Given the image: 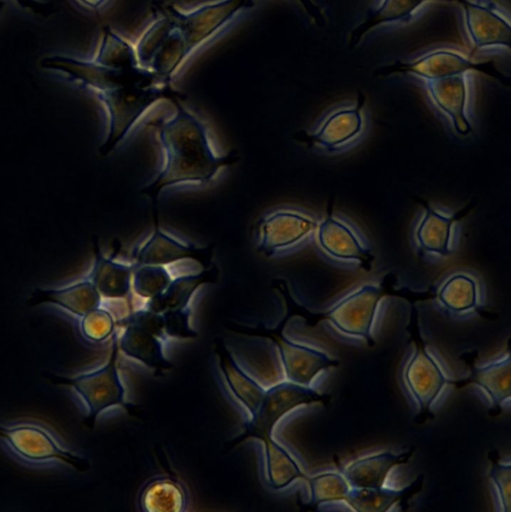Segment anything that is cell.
<instances>
[{
	"label": "cell",
	"instance_id": "6da1fadb",
	"mask_svg": "<svg viewBox=\"0 0 511 512\" xmlns=\"http://www.w3.org/2000/svg\"><path fill=\"white\" fill-rule=\"evenodd\" d=\"M175 113L169 119L153 118L147 126L155 129L164 152V163L154 180L141 189L150 198L153 211L161 191L182 183L211 182L219 170L239 160L237 150L217 155L210 143L203 122L187 110L179 99L172 101Z\"/></svg>",
	"mask_w": 511,
	"mask_h": 512
},
{
	"label": "cell",
	"instance_id": "7a4b0ae2",
	"mask_svg": "<svg viewBox=\"0 0 511 512\" xmlns=\"http://www.w3.org/2000/svg\"><path fill=\"white\" fill-rule=\"evenodd\" d=\"M108 116V129L99 146L102 156L110 154L128 135L138 120L160 100L179 99L169 83L156 74L97 93Z\"/></svg>",
	"mask_w": 511,
	"mask_h": 512
},
{
	"label": "cell",
	"instance_id": "3957f363",
	"mask_svg": "<svg viewBox=\"0 0 511 512\" xmlns=\"http://www.w3.org/2000/svg\"><path fill=\"white\" fill-rule=\"evenodd\" d=\"M111 351L108 361L100 368L78 374L64 376L47 372L45 378L54 385L71 388L87 408L85 424L93 427L98 416L114 406L127 407L125 388L118 371V334L111 337Z\"/></svg>",
	"mask_w": 511,
	"mask_h": 512
},
{
	"label": "cell",
	"instance_id": "277c9868",
	"mask_svg": "<svg viewBox=\"0 0 511 512\" xmlns=\"http://www.w3.org/2000/svg\"><path fill=\"white\" fill-rule=\"evenodd\" d=\"M0 441L17 458L25 462H57L78 472H87L90 469V462L86 457L63 446L50 430L38 423H0Z\"/></svg>",
	"mask_w": 511,
	"mask_h": 512
},
{
	"label": "cell",
	"instance_id": "5b68a950",
	"mask_svg": "<svg viewBox=\"0 0 511 512\" xmlns=\"http://www.w3.org/2000/svg\"><path fill=\"white\" fill-rule=\"evenodd\" d=\"M153 9L154 20L140 37L135 50L142 67L170 84L189 54L174 21L157 6Z\"/></svg>",
	"mask_w": 511,
	"mask_h": 512
},
{
	"label": "cell",
	"instance_id": "8992f818",
	"mask_svg": "<svg viewBox=\"0 0 511 512\" xmlns=\"http://www.w3.org/2000/svg\"><path fill=\"white\" fill-rule=\"evenodd\" d=\"M253 5L254 0H219L189 12L180 11L166 3L156 6L174 21L190 56L233 21L238 14L252 8Z\"/></svg>",
	"mask_w": 511,
	"mask_h": 512
},
{
	"label": "cell",
	"instance_id": "52a82bcc",
	"mask_svg": "<svg viewBox=\"0 0 511 512\" xmlns=\"http://www.w3.org/2000/svg\"><path fill=\"white\" fill-rule=\"evenodd\" d=\"M329 396L318 392L310 386L284 381L266 389L257 411L250 416L243 433L236 442L247 438L272 436L278 421L292 409L301 405L328 402Z\"/></svg>",
	"mask_w": 511,
	"mask_h": 512
},
{
	"label": "cell",
	"instance_id": "ba28073f",
	"mask_svg": "<svg viewBox=\"0 0 511 512\" xmlns=\"http://www.w3.org/2000/svg\"><path fill=\"white\" fill-rule=\"evenodd\" d=\"M471 71L503 78L494 62H475L464 54L447 48L435 49L411 61H399L384 67L383 74H408L425 82L467 74Z\"/></svg>",
	"mask_w": 511,
	"mask_h": 512
},
{
	"label": "cell",
	"instance_id": "9c48e42d",
	"mask_svg": "<svg viewBox=\"0 0 511 512\" xmlns=\"http://www.w3.org/2000/svg\"><path fill=\"white\" fill-rule=\"evenodd\" d=\"M315 233L319 248L328 258L356 265L366 272L372 270L376 260L372 249L348 222L331 210L318 222Z\"/></svg>",
	"mask_w": 511,
	"mask_h": 512
},
{
	"label": "cell",
	"instance_id": "30bf717a",
	"mask_svg": "<svg viewBox=\"0 0 511 512\" xmlns=\"http://www.w3.org/2000/svg\"><path fill=\"white\" fill-rule=\"evenodd\" d=\"M318 221L305 213L281 209L262 216L256 224L257 249L266 257L294 247L315 233Z\"/></svg>",
	"mask_w": 511,
	"mask_h": 512
},
{
	"label": "cell",
	"instance_id": "8fae6325",
	"mask_svg": "<svg viewBox=\"0 0 511 512\" xmlns=\"http://www.w3.org/2000/svg\"><path fill=\"white\" fill-rule=\"evenodd\" d=\"M154 228L150 237L138 246L133 254L134 265L167 266L182 260H192L202 268H207L213 262L214 246H198L182 241L161 229L158 212H153Z\"/></svg>",
	"mask_w": 511,
	"mask_h": 512
},
{
	"label": "cell",
	"instance_id": "7c38bea8",
	"mask_svg": "<svg viewBox=\"0 0 511 512\" xmlns=\"http://www.w3.org/2000/svg\"><path fill=\"white\" fill-rule=\"evenodd\" d=\"M381 298L378 285L364 284L334 305L325 317L343 334L370 343Z\"/></svg>",
	"mask_w": 511,
	"mask_h": 512
},
{
	"label": "cell",
	"instance_id": "4fadbf2b",
	"mask_svg": "<svg viewBox=\"0 0 511 512\" xmlns=\"http://www.w3.org/2000/svg\"><path fill=\"white\" fill-rule=\"evenodd\" d=\"M48 70L64 74L73 82L94 91L96 94L109 88L140 80L151 75V71L141 65L131 69L104 67L95 61H83L67 56H50L40 64Z\"/></svg>",
	"mask_w": 511,
	"mask_h": 512
},
{
	"label": "cell",
	"instance_id": "5bb4252c",
	"mask_svg": "<svg viewBox=\"0 0 511 512\" xmlns=\"http://www.w3.org/2000/svg\"><path fill=\"white\" fill-rule=\"evenodd\" d=\"M365 97L358 95L354 105L331 112L312 133L299 131L294 138L308 146L335 152L356 140L364 129Z\"/></svg>",
	"mask_w": 511,
	"mask_h": 512
},
{
	"label": "cell",
	"instance_id": "9a60e30c",
	"mask_svg": "<svg viewBox=\"0 0 511 512\" xmlns=\"http://www.w3.org/2000/svg\"><path fill=\"white\" fill-rule=\"evenodd\" d=\"M407 391L421 412L430 411L448 384L447 376L425 346H418L403 370Z\"/></svg>",
	"mask_w": 511,
	"mask_h": 512
},
{
	"label": "cell",
	"instance_id": "2e32d148",
	"mask_svg": "<svg viewBox=\"0 0 511 512\" xmlns=\"http://www.w3.org/2000/svg\"><path fill=\"white\" fill-rule=\"evenodd\" d=\"M423 215L416 225L414 241L418 251L426 256L448 257L453 253L454 228L474 208V203L448 214L420 200Z\"/></svg>",
	"mask_w": 511,
	"mask_h": 512
},
{
	"label": "cell",
	"instance_id": "e0dca14e",
	"mask_svg": "<svg viewBox=\"0 0 511 512\" xmlns=\"http://www.w3.org/2000/svg\"><path fill=\"white\" fill-rule=\"evenodd\" d=\"M456 1L463 9L465 29L473 46L472 54L485 48H510L511 25L497 8L477 1Z\"/></svg>",
	"mask_w": 511,
	"mask_h": 512
},
{
	"label": "cell",
	"instance_id": "ac0fdd59",
	"mask_svg": "<svg viewBox=\"0 0 511 512\" xmlns=\"http://www.w3.org/2000/svg\"><path fill=\"white\" fill-rule=\"evenodd\" d=\"M92 246L93 264L87 278L103 300H125L131 306L134 264L117 260V248L109 256L105 255L97 237L93 239Z\"/></svg>",
	"mask_w": 511,
	"mask_h": 512
},
{
	"label": "cell",
	"instance_id": "d6986e66",
	"mask_svg": "<svg viewBox=\"0 0 511 512\" xmlns=\"http://www.w3.org/2000/svg\"><path fill=\"white\" fill-rule=\"evenodd\" d=\"M428 95L436 108L449 120L453 130L460 136L473 132L468 116L469 86L467 75L425 82Z\"/></svg>",
	"mask_w": 511,
	"mask_h": 512
},
{
	"label": "cell",
	"instance_id": "ffe728a7",
	"mask_svg": "<svg viewBox=\"0 0 511 512\" xmlns=\"http://www.w3.org/2000/svg\"><path fill=\"white\" fill-rule=\"evenodd\" d=\"M270 337L277 344L287 381L310 386L319 373L339 364V360L320 350L279 335L272 334Z\"/></svg>",
	"mask_w": 511,
	"mask_h": 512
},
{
	"label": "cell",
	"instance_id": "44dd1931",
	"mask_svg": "<svg viewBox=\"0 0 511 512\" xmlns=\"http://www.w3.org/2000/svg\"><path fill=\"white\" fill-rule=\"evenodd\" d=\"M102 302L101 295L87 277L62 287L36 288L27 299L30 307L53 305L78 318L102 306Z\"/></svg>",
	"mask_w": 511,
	"mask_h": 512
},
{
	"label": "cell",
	"instance_id": "7402d4cb",
	"mask_svg": "<svg viewBox=\"0 0 511 512\" xmlns=\"http://www.w3.org/2000/svg\"><path fill=\"white\" fill-rule=\"evenodd\" d=\"M122 326L123 331L118 336L119 351L142 363L155 375H163L173 368L165 355L163 340L138 325L124 323Z\"/></svg>",
	"mask_w": 511,
	"mask_h": 512
},
{
	"label": "cell",
	"instance_id": "603a6c76",
	"mask_svg": "<svg viewBox=\"0 0 511 512\" xmlns=\"http://www.w3.org/2000/svg\"><path fill=\"white\" fill-rule=\"evenodd\" d=\"M219 276L220 270L214 264L198 272L173 277L166 289L157 297L147 300L144 307L157 313L189 308L196 291L204 284L216 283Z\"/></svg>",
	"mask_w": 511,
	"mask_h": 512
},
{
	"label": "cell",
	"instance_id": "cb8c5ba5",
	"mask_svg": "<svg viewBox=\"0 0 511 512\" xmlns=\"http://www.w3.org/2000/svg\"><path fill=\"white\" fill-rule=\"evenodd\" d=\"M412 454L413 449L399 453L384 451L365 456L350 463L343 475L352 488H381L392 469L407 463Z\"/></svg>",
	"mask_w": 511,
	"mask_h": 512
},
{
	"label": "cell",
	"instance_id": "d4e9b609",
	"mask_svg": "<svg viewBox=\"0 0 511 512\" xmlns=\"http://www.w3.org/2000/svg\"><path fill=\"white\" fill-rule=\"evenodd\" d=\"M215 351L218 355L220 370L229 389L252 416L259 408L266 389L237 364L223 345L216 344Z\"/></svg>",
	"mask_w": 511,
	"mask_h": 512
},
{
	"label": "cell",
	"instance_id": "484cf974",
	"mask_svg": "<svg viewBox=\"0 0 511 512\" xmlns=\"http://www.w3.org/2000/svg\"><path fill=\"white\" fill-rule=\"evenodd\" d=\"M429 1L452 0H381L378 6L370 10L365 18L350 32L349 47L357 46L375 27L382 24L410 20L425 3Z\"/></svg>",
	"mask_w": 511,
	"mask_h": 512
},
{
	"label": "cell",
	"instance_id": "4316f807",
	"mask_svg": "<svg viewBox=\"0 0 511 512\" xmlns=\"http://www.w3.org/2000/svg\"><path fill=\"white\" fill-rule=\"evenodd\" d=\"M423 476L401 489L392 488H352L346 502L358 512H384L411 498L422 486Z\"/></svg>",
	"mask_w": 511,
	"mask_h": 512
},
{
	"label": "cell",
	"instance_id": "83f0119b",
	"mask_svg": "<svg viewBox=\"0 0 511 512\" xmlns=\"http://www.w3.org/2000/svg\"><path fill=\"white\" fill-rule=\"evenodd\" d=\"M439 303L449 312L466 314L480 306L481 291L474 276L465 272L450 275L437 291Z\"/></svg>",
	"mask_w": 511,
	"mask_h": 512
},
{
	"label": "cell",
	"instance_id": "f1b7e54d",
	"mask_svg": "<svg viewBox=\"0 0 511 512\" xmlns=\"http://www.w3.org/2000/svg\"><path fill=\"white\" fill-rule=\"evenodd\" d=\"M469 381L479 386L489 397L494 408L501 407L511 396V357L475 368Z\"/></svg>",
	"mask_w": 511,
	"mask_h": 512
},
{
	"label": "cell",
	"instance_id": "f546056e",
	"mask_svg": "<svg viewBox=\"0 0 511 512\" xmlns=\"http://www.w3.org/2000/svg\"><path fill=\"white\" fill-rule=\"evenodd\" d=\"M266 477L273 489L279 490L289 486L299 478L307 479L292 455L272 436L264 437Z\"/></svg>",
	"mask_w": 511,
	"mask_h": 512
},
{
	"label": "cell",
	"instance_id": "4dcf8cb0",
	"mask_svg": "<svg viewBox=\"0 0 511 512\" xmlns=\"http://www.w3.org/2000/svg\"><path fill=\"white\" fill-rule=\"evenodd\" d=\"M146 512H182L187 504L182 485L171 478H157L149 482L140 496Z\"/></svg>",
	"mask_w": 511,
	"mask_h": 512
},
{
	"label": "cell",
	"instance_id": "1f68e13d",
	"mask_svg": "<svg viewBox=\"0 0 511 512\" xmlns=\"http://www.w3.org/2000/svg\"><path fill=\"white\" fill-rule=\"evenodd\" d=\"M93 61L113 69H131L140 66L135 48L110 28L103 30Z\"/></svg>",
	"mask_w": 511,
	"mask_h": 512
},
{
	"label": "cell",
	"instance_id": "d6a6232c",
	"mask_svg": "<svg viewBox=\"0 0 511 512\" xmlns=\"http://www.w3.org/2000/svg\"><path fill=\"white\" fill-rule=\"evenodd\" d=\"M173 279L162 265H134L132 291L140 298L150 300L161 294Z\"/></svg>",
	"mask_w": 511,
	"mask_h": 512
},
{
	"label": "cell",
	"instance_id": "836d02e7",
	"mask_svg": "<svg viewBox=\"0 0 511 512\" xmlns=\"http://www.w3.org/2000/svg\"><path fill=\"white\" fill-rule=\"evenodd\" d=\"M310 486L312 505H319L325 502L344 500L346 501L350 484L343 473L324 472L307 478Z\"/></svg>",
	"mask_w": 511,
	"mask_h": 512
},
{
	"label": "cell",
	"instance_id": "e575fe53",
	"mask_svg": "<svg viewBox=\"0 0 511 512\" xmlns=\"http://www.w3.org/2000/svg\"><path fill=\"white\" fill-rule=\"evenodd\" d=\"M82 337L91 343H102L116 332L117 320L106 308L100 306L79 318Z\"/></svg>",
	"mask_w": 511,
	"mask_h": 512
},
{
	"label": "cell",
	"instance_id": "d590c367",
	"mask_svg": "<svg viewBox=\"0 0 511 512\" xmlns=\"http://www.w3.org/2000/svg\"><path fill=\"white\" fill-rule=\"evenodd\" d=\"M489 478L495 489L500 510H511V465L510 463L494 460L491 463Z\"/></svg>",
	"mask_w": 511,
	"mask_h": 512
},
{
	"label": "cell",
	"instance_id": "8d00e7d4",
	"mask_svg": "<svg viewBox=\"0 0 511 512\" xmlns=\"http://www.w3.org/2000/svg\"><path fill=\"white\" fill-rule=\"evenodd\" d=\"M165 320V332L168 339H194L198 336L191 326V309L162 313Z\"/></svg>",
	"mask_w": 511,
	"mask_h": 512
},
{
	"label": "cell",
	"instance_id": "74e56055",
	"mask_svg": "<svg viewBox=\"0 0 511 512\" xmlns=\"http://www.w3.org/2000/svg\"><path fill=\"white\" fill-rule=\"evenodd\" d=\"M307 15L317 26H325L326 18L322 8L314 0H298Z\"/></svg>",
	"mask_w": 511,
	"mask_h": 512
},
{
	"label": "cell",
	"instance_id": "f35d334b",
	"mask_svg": "<svg viewBox=\"0 0 511 512\" xmlns=\"http://www.w3.org/2000/svg\"><path fill=\"white\" fill-rule=\"evenodd\" d=\"M79 6L90 11L104 8L111 0H74Z\"/></svg>",
	"mask_w": 511,
	"mask_h": 512
},
{
	"label": "cell",
	"instance_id": "ab89813d",
	"mask_svg": "<svg viewBox=\"0 0 511 512\" xmlns=\"http://www.w3.org/2000/svg\"><path fill=\"white\" fill-rule=\"evenodd\" d=\"M17 1L20 2V3H26V2H28L30 0H17Z\"/></svg>",
	"mask_w": 511,
	"mask_h": 512
}]
</instances>
